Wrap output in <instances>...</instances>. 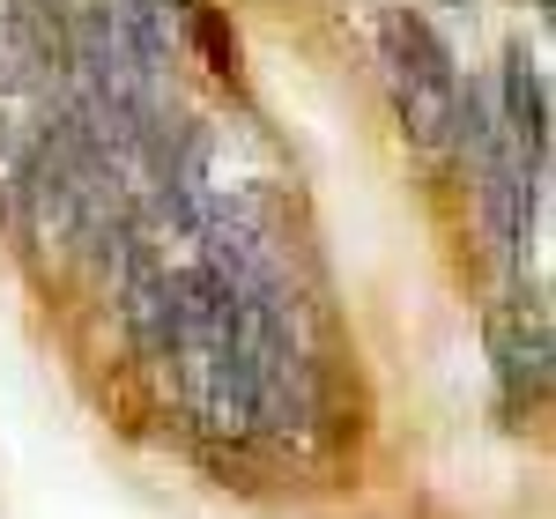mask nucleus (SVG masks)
Masks as SVG:
<instances>
[{"label": "nucleus", "mask_w": 556, "mask_h": 519, "mask_svg": "<svg viewBox=\"0 0 556 519\" xmlns=\"http://www.w3.org/2000/svg\"><path fill=\"white\" fill-rule=\"evenodd\" d=\"M193 45L208 52V75H223V83H238V38H230V23H223V8H193Z\"/></svg>", "instance_id": "nucleus-4"}, {"label": "nucleus", "mask_w": 556, "mask_h": 519, "mask_svg": "<svg viewBox=\"0 0 556 519\" xmlns=\"http://www.w3.org/2000/svg\"><path fill=\"white\" fill-rule=\"evenodd\" d=\"M438 8H460V15H468V8H475V0H438Z\"/></svg>", "instance_id": "nucleus-5"}, {"label": "nucleus", "mask_w": 556, "mask_h": 519, "mask_svg": "<svg viewBox=\"0 0 556 519\" xmlns=\"http://www.w3.org/2000/svg\"><path fill=\"white\" fill-rule=\"evenodd\" d=\"M386 67L401 75V83H424V89H460V75H453V52H445V38L430 30L424 15H386Z\"/></svg>", "instance_id": "nucleus-3"}, {"label": "nucleus", "mask_w": 556, "mask_h": 519, "mask_svg": "<svg viewBox=\"0 0 556 519\" xmlns=\"http://www.w3.org/2000/svg\"><path fill=\"white\" fill-rule=\"evenodd\" d=\"M119 304H127V327H134V349L149 356V364H178V334H172V267L164 253L134 230L127 253H119Z\"/></svg>", "instance_id": "nucleus-1"}, {"label": "nucleus", "mask_w": 556, "mask_h": 519, "mask_svg": "<svg viewBox=\"0 0 556 519\" xmlns=\"http://www.w3.org/2000/svg\"><path fill=\"white\" fill-rule=\"evenodd\" d=\"M490 349H497V364H505V379L527 393L549 387V319H542V298H513L497 304V327H490Z\"/></svg>", "instance_id": "nucleus-2"}]
</instances>
